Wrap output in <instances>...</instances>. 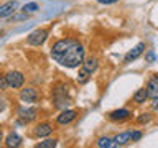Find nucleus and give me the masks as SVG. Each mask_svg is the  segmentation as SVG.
Listing matches in <instances>:
<instances>
[{
    "instance_id": "obj_1",
    "label": "nucleus",
    "mask_w": 158,
    "mask_h": 148,
    "mask_svg": "<svg viewBox=\"0 0 158 148\" xmlns=\"http://www.w3.org/2000/svg\"><path fill=\"white\" fill-rule=\"evenodd\" d=\"M51 58L64 68H79L86 59V49L77 39L63 38L51 46Z\"/></svg>"
},
{
    "instance_id": "obj_2",
    "label": "nucleus",
    "mask_w": 158,
    "mask_h": 148,
    "mask_svg": "<svg viewBox=\"0 0 158 148\" xmlns=\"http://www.w3.org/2000/svg\"><path fill=\"white\" fill-rule=\"evenodd\" d=\"M68 86L63 82H59L54 86L53 89V102H54V107L56 109H61V110H64V109H68V105L71 104V99H69L68 96Z\"/></svg>"
},
{
    "instance_id": "obj_3",
    "label": "nucleus",
    "mask_w": 158,
    "mask_h": 148,
    "mask_svg": "<svg viewBox=\"0 0 158 148\" xmlns=\"http://www.w3.org/2000/svg\"><path fill=\"white\" fill-rule=\"evenodd\" d=\"M97 68H99V61H97V58H87V59H84L82 64L79 66V74H77V82L79 84H84V82H87V79L92 76L94 72L97 71Z\"/></svg>"
},
{
    "instance_id": "obj_4",
    "label": "nucleus",
    "mask_w": 158,
    "mask_h": 148,
    "mask_svg": "<svg viewBox=\"0 0 158 148\" xmlns=\"http://www.w3.org/2000/svg\"><path fill=\"white\" fill-rule=\"evenodd\" d=\"M48 30H43V28H38L35 30V31H31L28 35L27 38V43L30 44V46H41V44L48 39Z\"/></svg>"
},
{
    "instance_id": "obj_5",
    "label": "nucleus",
    "mask_w": 158,
    "mask_h": 148,
    "mask_svg": "<svg viewBox=\"0 0 158 148\" xmlns=\"http://www.w3.org/2000/svg\"><path fill=\"white\" fill-rule=\"evenodd\" d=\"M5 79H7L8 87H13V89H20V87H23V84H25V76H23V72H20V71L7 72L5 74Z\"/></svg>"
},
{
    "instance_id": "obj_6",
    "label": "nucleus",
    "mask_w": 158,
    "mask_h": 148,
    "mask_svg": "<svg viewBox=\"0 0 158 148\" xmlns=\"http://www.w3.org/2000/svg\"><path fill=\"white\" fill-rule=\"evenodd\" d=\"M143 53H145V43H138L137 46H133L130 51L125 54V58H123V63L128 64V63L135 61V59H138Z\"/></svg>"
},
{
    "instance_id": "obj_7",
    "label": "nucleus",
    "mask_w": 158,
    "mask_h": 148,
    "mask_svg": "<svg viewBox=\"0 0 158 148\" xmlns=\"http://www.w3.org/2000/svg\"><path fill=\"white\" fill-rule=\"evenodd\" d=\"M36 113H38V110H36V109H33V107H20L18 109V118L23 123L33 122L35 118H36Z\"/></svg>"
},
{
    "instance_id": "obj_8",
    "label": "nucleus",
    "mask_w": 158,
    "mask_h": 148,
    "mask_svg": "<svg viewBox=\"0 0 158 148\" xmlns=\"http://www.w3.org/2000/svg\"><path fill=\"white\" fill-rule=\"evenodd\" d=\"M76 117H77V112L76 110L64 109V110H61V113L56 117V122L59 123V125H69L73 120H76Z\"/></svg>"
},
{
    "instance_id": "obj_9",
    "label": "nucleus",
    "mask_w": 158,
    "mask_h": 148,
    "mask_svg": "<svg viewBox=\"0 0 158 148\" xmlns=\"http://www.w3.org/2000/svg\"><path fill=\"white\" fill-rule=\"evenodd\" d=\"M18 8V2L17 0H10V2H5L0 5V18H7L12 17V15L17 12Z\"/></svg>"
},
{
    "instance_id": "obj_10",
    "label": "nucleus",
    "mask_w": 158,
    "mask_h": 148,
    "mask_svg": "<svg viewBox=\"0 0 158 148\" xmlns=\"http://www.w3.org/2000/svg\"><path fill=\"white\" fill-rule=\"evenodd\" d=\"M20 99H22V102H27V104H33L38 101V92L35 87H25L22 89V92H20Z\"/></svg>"
},
{
    "instance_id": "obj_11",
    "label": "nucleus",
    "mask_w": 158,
    "mask_h": 148,
    "mask_svg": "<svg viewBox=\"0 0 158 148\" xmlns=\"http://www.w3.org/2000/svg\"><path fill=\"white\" fill-rule=\"evenodd\" d=\"M147 91H148V99H158V74H155L153 77H150V81L147 84Z\"/></svg>"
},
{
    "instance_id": "obj_12",
    "label": "nucleus",
    "mask_w": 158,
    "mask_h": 148,
    "mask_svg": "<svg viewBox=\"0 0 158 148\" xmlns=\"http://www.w3.org/2000/svg\"><path fill=\"white\" fill-rule=\"evenodd\" d=\"M132 113L128 109H117V110H112L110 113H109V118L114 122H122V120H127L128 117H130Z\"/></svg>"
},
{
    "instance_id": "obj_13",
    "label": "nucleus",
    "mask_w": 158,
    "mask_h": 148,
    "mask_svg": "<svg viewBox=\"0 0 158 148\" xmlns=\"http://www.w3.org/2000/svg\"><path fill=\"white\" fill-rule=\"evenodd\" d=\"M35 137H38V138H43V137H48V135H51L53 133V125L51 123H40V125L35 127Z\"/></svg>"
},
{
    "instance_id": "obj_14",
    "label": "nucleus",
    "mask_w": 158,
    "mask_h": 148,
    "mask_svg": "<svg viewBox=\"0 0 158 148\" xmlns=\"http://www.w3.org/2000/svg\"><path fill=\"white\" fill-rule=\"evenodd\" d=\"M22 145V137L18 135V133H8V137L5 138V146L8 148H17Z\"/></svg>"
},
{
    "instance_id": "obj_15",
    "label": "nucleus",
    "mask_w": 158,
    "mask_h": 148,
    "mask_svg": "<svg viewBox=\"0 0 158 148\" xmlns=\"http://www.w3.org/2000/svg\"><path fill=\"white\" fill-rule=\"evenodd\" d=\"M114 140V146H123L127 145L128 142H130V132H122L118 133V135H115L112 138Z\"/></svg>"
},
{
    "instance_id": "obj_16",
    "label": "nucleus",
    "mask_w": 158,
    "mask_h": 148,
    "mask_svg": "<svg viewBox=\"0 0 158 148\" xmlns=\"http://www.w3.org/2000/svg\"><path fill=\"white\" fill-rule=\"evenodd\" d=\"M148 99V91H147V87H142V89H138V91L133 94V102L135 104H143Z\"/></svg>"
},
{
    "instance_id": "obj_17",
    "label": "nucleus",
    "mask_w": 158,
    "mask_h": 148,
    "mask_svg": "<svg viewBox=\"0 0 158 148\" xmlns=\"http://www.w3.org/2000/svg\"><path fill=\"white\" fill-rule=\"evenodd\" d=\"M96 145L99 148H112L114 146V140H112V138H109V137H101L97 140Z\"/></svg>"
},
{
    "instance_id": "obj_18",
    "label": "nucleus",
    "mask_w": 158,
    "mask_h": 148,
    "mask_svg": "<svg viewBox=\"0 0 158 148\" xmlns=\"http://www.w3.org/2000/svg\"><path fill=\"white\" fill-rule=\"evenodd\" d=\"M58 145V140H54V138H46V140H43V142H40L36 148H54Z\"/></svg>"
},
{
    "instance_id": "obj_19",
    "label": "nucleus",
    "mask_w": 158,
    "mask_h": 148,
    "mask_svg": "<svg viewBox=\"0 0 158 148\" xmlns=\"http://www.w3.org/2000/svg\"><path fill=\"white\" fill-rule=\"evenodd\" d=\"M38 3L36 2H28V3H25L23 7H22V12H27V13H35L38 10Z\"/></svg>"
},
{
    "instance_id": "obj_20",
    "label": "nucleus",
    "mask_w": 158,
    "mask_h": 148,
    "mask_svg": "<svg viewBox=\"0 0 158 148\" xmlns=\"http://www.w3.org/2000/svg\"><path fill=\"white\" fill-rule=\"evenodd\" d=\"M150 120H152V115H150V113H140V115L137 117V122H138V123H148Z\"/></svg>"
},
{
    "instance_id": "obj_21",
    "label": "nucleus",
    "mask_w": 158,
    "mask_h": 148,
    "mask_svg": "<svg viewBox=\"0 0 158 148\" xmlns=\"http://www.w3.org/2000/svg\"><path fill=\"white\" fill-rule=\"evenodd\" d=\"M145 61H147V63H155V61H156V54L153 53L152 49L145 53Z\"/></svg>"
},
{
    "instance_id": "obj_22",
    "label": "nucleus",
    "mask_w": 158,
    "mask_h": 148,
    "mask_svg": "<svg viewBox=\"0 0 158 148\" xmlns=\"http://www.w3.org/2000/svg\"><path fill=\"white\" fill-rule=\"evenodd\" d=\"M142 137H143V133H142V132H138V130L130 132V142H138Z\"/></svg>"
},
{
    "instance_id": "obj_23",
    "label": "nucleus",
    "mask_w": 158,
    "mask_h": 148,
    "mask_svg": "<svg viewBox=\"0 0 158 148\" xmlns=\"http://www.w3.org/2000/svg\"><path fill=\"white\" fill-rule=\"evenodd\" d=\"M25 18H28V13H27V12H23V13H20V15H15V17H12V20H25Z\"/></svg>"
},
{
    "instance_id": "obj_24",
    "label": "nucleus",
    "mask_w": 158,
    "mask_h": 148,
    "mask_svg": "<svg viewBox=\"0 0 158 148\" xmlns=\"http://www.w3.org/2000/svg\"><path fill=\"white\" fill-rule=\"evenodd\" d=\"M97 3H104V5H110V3H115L118 0H96Z\"/></svg>"
},
{
    "instance_id": "obj_25",
    "label": "nucleus",
    "mask_w": 158,
    "mask_h": 148,
    "mask_svg": "<svg viewBox=\"0 0 158 148\" xmlns=\"http://www.w3.org/2000/svg\"><path fill=\"white\" fill-rule=\"evenodd\" d=\"M5 87H8V84H7V79L3 77H0V89H5Z\"/></svg>"
},
{
    "instance_id": "obj_26",
    "label": "nucleus",
    "mask_w": 158,
    "mask_h": 148,
    "mask_svg": "<svg viewBox=\"0 0 158 148\" xmlns=\"http://www.w3.org/2000/svg\"><path fill=\"white\" fill-rule=\"evenodd\" d=\"M3 142V133H2V130H0V143Z\"/></svg>"
},
{
    "instance_id": "obj_27",
    "label": "nucleus",
    "mask_w": 158,
    "mask_h": 148,
    "mask_svg": "<svg viewBox=\"0 0 158 148\" xmlns=\"http://www.w3.org/2000/svg\"><path fill=\"white\" fill-rule=\"evenodd\" d=\"M2 33H3V31H2V30H0V35H2Z\"/></svg>"
}]
</instances>
